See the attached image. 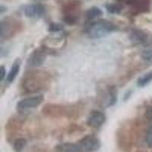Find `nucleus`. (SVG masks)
<instances>
[{
    "label": "nucleus",
    "mask_w": 152,
    "mask_h": 152,
    "mask_svg": "<svg viewBox=\"0 0 152 152\" xmlns=\"http://www.w3.org/2000/svg\"><path fill=\"white\" fill-rule=\"evenodd\" d=\"M115 28H116L113 23L108 21L100 20L92 23L87 30V33L90 38L99 39L109 34L115 30Z\"/></svg>",
    "instance_id": "f257e3e1"
},
{
    "label": "nucleus",
    "mask_w": 152,
    "mask_h": 152,
    "mask_svg": "<svg viewBox=\"0 0 152 152\" xmlns=\"http://www.w3.org/2000/svg\"><path fill=\"white\" fill-rule=\"evenodd\" d=\"M80 152H94L100 149L101 146L99 138L94 135H88L77 142Z\"/></svg>",
    "instance_id": "f03ea898"
},
{
    "label": "nucleus",
    "mask_w": 152,
    "mask_h": 152,
    "mask_svg": "<svg viewBox=\"0 0 152 152\" xmlns=\"http://www.w3.org/2000/svg\"><path fill=\"white\" fill-rule=\"evenodd\" d=\"M44 97L43 95H36L32 97H26L18 101L17 104V109L18 111H26L30 109L36 108L43 103Z\"/></svg>",
    "instance_id": "7ed1b4c3"
},
{
    "label": "nucleus",
    "mask_w": 152,
    "mask_h": 152,
    "mask_svg": "<svg viewBox=\"0 0 152 152\" xmlns=\"http://www.w3.org/2000/svg\"><path fill=\"white\" fill-rule=\"evenodd\" d=\"M46 9L40 4H31L24 8V12L25 16L29 18H40L45 14Z\"/></svg>",
    "instance_id": "20e7f679"
},
{
    "label": "nucleus",
    "mask_w": 152,
    "mask_h": 152,
    "mask_svg": "<svg viewBox=\"0 0 152 152\" xmlns=\"http://www.w3.org/2000/svg\"><path fill=\"white\" fill-rule=\"evenodd\" d=\"M130 39L137 44H148L152 42L151 35L142 30H134L130 35Z\"/></svg>",
    "instance_id": "39448f33"
},
{
    "label": "nucleus",
    "mask_w": 152,
    "mask_h": 152,
    "mask_svg": "<svg viewBox=\"0 0 152 152\" xmlns=\"http://www.w3.org/2000/svg\"><path fill=\"white\" fill-rule=\"evenodd\" d=\"M106 121V116L100 111H94L88 119V125L93 128H99Z\"/></svg>",
    "instance_id": "423d86ee"
},
{
    "label": "nucleus",
    "mask_w": 152,
    "mask_h": 152,
    "mask_svg": "<svg viewBox=\"0 0 152 152\" xmlns=\"http://www.w3.org/2000/svg\"><path fill=\"white\" fill-rule=\"evenodd\" d=\"M46 59V55L44 52L40 50H36L32 53L28 58V63L30 66L32 67H37L43 64Z\"/></svg>",
    "instance_id": "0eeeda50"
},
{
    "label": "nucleus",
    "mask_w": 152,
    "mask_h": 152,
    "mask_svg": "<svg viewBox=\"0 0 152 152\" xmlns=\"http://www.w3.org/2000/svg\"><path fill=\"white\" fill-rule=\"evenodd\" d=\"M56 150L57 152H80L78 144L71 143V142L59 144L56 146Z\"/></svg>",
    "instance_id": "6e6552de"
},
{
    "label": "nucleus",
    "mask_w": 152,
    "mask_h": 152,
    "mask_svg": "<svg viewBox=\"0 0 152 152\" xmlns=\"http://www.w3.org/2000/svg\"><path fill=\"white\" fill-rule=\"evenodd\" d=\"M20 67H21V62H20V60L18 59V60H16L13 63L12 66L11 67L10 71H9L7 77H6V81L9 83H12V81L15 79L16 76L18 75V74L19 72V70H20Z\"/></svg>",
    "instance_id": "1a4fd4ad"
},
{
    "label": "nucleus",
    "mask_w": 152,
    "mask_h": 152,
    "mask_svg": "<svg viewBox=\"0 0 152 152\" xmlns=\"http://www.w3.org/2000/svg\"><path fill=\"white\" fill-rule=\"evenodd\" d=\"M103 15L102 10L98 7L94 6V7L88 9L85 12V17L88 20H94V19L98 18L100 16Z\"/></svg>",
    "instance_id": "9d476101"
},
{
    "label": "nucleus",
    "mask_w": 152,
    "mask_h": 152,
    "mask_svg": "<svg viewBox=\"0 0 152 152\" xmlns=\"http://www.w3.org/2000/svg\"><path fill=\"white\" fill-rule=\"evenodd\" d=\"M152 81V72H151L146 73L141 76L138 80V85L139 87H144L149 84Z\"/></svg>",
    "instance_id": "9b49d317"
},
{
    "label": "nucleus",
    "mask_w": 152,
    "mask_h": 152,
    "mask_svg": "<svg viewBox=\"0 0 152 152\" xmlns=\"http://www.w3.org/2000/svg\"><path fill=\"white\" fill-rule=\"evenodd\" d=\"M107 12L112 14H117L123 10V6L118 3H109L106 5Z\"/></svg>",
    "instance_id": "f8f14e48"
},
{
    "label": "nucleus",
    "mask_w": 152,
    "mask_h": 152,
    "mask_svg": "<svg viewBox=\"0 0 152 152\" xmlns=\"http://www.w3.org/2000/svg\"><path fill=\"white\" fill-rule=\"evenodd\" d=\"M26 144V139H24V138H18V139L15 141L14 144H13V147H14L15 151L16 152H21L24 149V148L25 147Z\"/></svg>",
    "instance_id": "ddd939ff"
},
{
    "label": "nucleus",
    "mask_w": 152,
    "mask_h": 152,
    "mask_svg": "<svg viewBox=\"0 0 152 152\" xmlns=\"http://www.w3.org/2000/svg\"><path fill=\"white\" fill-rule=\"evenodd\" d=\"M142 59L147 62H152V47L145 50L142 54Z\"/></svg>",
    "instance_id": "4468645a"
},
{
    "label": "nucleus",
    "mask_w": 152,
    "mask_h": 152,
    "mask_svg": "<svg viewBox=\"0 0 152 152\" xmlns=\"http://www.w3.org/2000/svg\"><path fill=\"white\" fill-rule=\"evenodd\" d=\"M145 142L148 147L152 148V129L148 132L146 138H145Z\"/></svg>",
    "instance_id": "2eb2a0df"
},
{
    "label": "nucleus",
    "mask_w": 152,
    "mask_h": 152,
    "mask_svg": "<svg viewBox=\"0 0 152 152\" xmlns=\"http://www.w3.org/2000/svg\"><path fill=\"white\" fill-rule=\"evenodd\" d=\"M62 26L58 24H52L49 28L50 31H53V32H58V31H62Z\"/></svg>",
    "instance_id": "dca6fc26"
},
{
    "label": "nucleus",
    "mask_w": 152,
    "mask_h": 152,
    "mask_svg": "<svg viewBox=\"0 0 152 152\" xmlns=\"http://www.w3.org/2000/svg\"><path fill=\"white\" fill-rule=\"evenodd\" d=\"M145 115L148 119H152V106L149 107L147 109L146 112H145Z\"/></svg>",
    "instance_id": "f3484780"
},
{
    "label": "nucleus",
    "mask_w": 152,
    "mask_h": 152,
    "mask_svg": "<svg viewBox=\"0 0 152 152\" xmlns=\"http://www.w3.org/2000/svg\"><path fill=\"white\" fill-rule=\"evenodd\" d=\"M5 76V67H4V66H2V67H1V81H2V80L4 79Z\"/></svg>",
    "instance_id": "a211bd4d"
}]
</instances>
